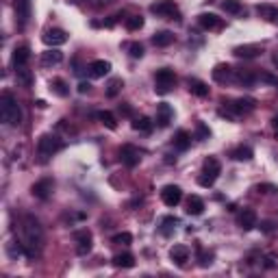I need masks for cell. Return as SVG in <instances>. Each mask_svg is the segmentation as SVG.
Here are the masks:
<instances>
[{"label":"cell","instance_id":"6da1fadb","mask_svg":"<svg viewBox=\"0 0 278 278\" xmlns=\"http://www.w3.org/2000/svg\"><path fill=\"white\" fill-rule=\"evenodd\" d=\"M22 246H24V257L26 259H35L41 250V243H43V231H41V224L35 215L26 213L22 217Z\"/></svg>","mask_w":278,"mask_h":278},{"label":"cell","instance_id":"7a4b0ae2","mask_svg":"<svg viewBox=\"0 0 278 278\" xmlns=\"http://www.w3.org/2000/svg\"><path fill=\"white\" fill-rule=\"evenodd\" d=\"M0 116H2V122L7 126L15 128L22 124V109L18 105V100L13 98V94H9V91H4L0 96Z\"/></svg>","mask_w":278,"mask_h":278},{"label":"cell","instance_id":"3957f363","mask_svg":"<svg viewBox=\"0 0 278 278\" xmlns=\"http://www.w3.org/2000/svg\"><path fill=\"white\" fill-rule=\"evenodd\" d=\"M254 105H257V102H254L252 98H239V100L228 102L224 109H220V116L231 118V119H237V118H241V116H248L250 111H254Z\"/></svg>","mask_w":278,"mask_h":278},{"label":"cell","instance_id":"277c9868","mask_svg":"<svg viewBox=\"0 0 278 278\" xmlns=\"http://www.w3.org/2000/svg\"><path fill=\"white\" fill-rule=\"evenodd\" d=\"M220 174H222V163H220V159H215V157H206L204 165H202V176L198 178L200 187H213Z\"/></svg>","mask_w":278,"mask_h":278},{"label":"cell","instance_id":"5b68a950","mask_svg":"<svg viewBox=\"0 0 278 278\" xmlns=\"http://www.w3.org/2000/svg\"><path fill=\"white\" fill-rule=\"evenodd\" d=\"M174 85H176V74H174V70H170V68L157 70V74H155V91L157 94H161V96L170 94L174 89Z\"/></svg>","mask_w":278,"mask_h":278},{"label":"cell","instance_id":"8992f818","mask_svg":"<svg viewBox=\"0 0 278 278\" xmlns=\"http://www.w3.org/2000/svg\"><path fill=\"white\" fill-rule=\"evenodd\" d=\"M61 148H63V141L59 139L57 135H52V133L41 135L40 141H37V152H40L41 159H48V157L57 155Z\"/></svg>","mask_w":278,"mask_h":278},{"label":"cell","instance_id":"52a82bcc","mask_svg":"<svg viewBox=\"0 0 278 278\" xmlns=\"http://www.w3.org/2000/svg\"><path fill=\"white\" fill-rule=\"evenodd\" d=\"M150 11L157 18H167V20H181V9L174 0H157L150 4Z\"/></svg>","mask_w":278,"mask_h":278},{"label":"cell","instance_id":"ba28073f","mask_svg":"<svg viewBox=\"0 0 278 278\" xmlns=\"http://www.w3.org/2000/svg\"><path fill=\"white\" fill-rule=\"evenodd\" d=\"M74 241H76V254L85 257V254L91 252L94 239H91V233H89V231H76V233H74Z\"/></svg>","mask_w":278,"mask_h":278},{"label":"cell","instance_id":"9c48e42d","mask_svg":"<svg viewBox=\"0 0 278 278\" xmlns=\"http://www.w3.org/2000/svg\"><path fill=\"white\" fill-rule=\"evenodd\" d=\"M41 41L46 43L48 48H59V46H63V43L68 41V33L61 31V29H50V31H46L41 35Z\"/></svg>","mask_w":278,"mask_h":278},{"label":"cell","instance_id":"30bf717a","mask_svg":"<svg viewBox=\"0 0 278 278\" xmlns=\"http://www.w3.org/2000/svg\"><path fill=\"white\" fill-rule=\"evenodd\" d=\"M161 200L165 206H176L183 200L181 187H178V185H165V187L161 189Z\"/></svg>","mask_w":278,"mask_h":278},{"label":"cell","instance_id":"8fae6325","mask_svg":"<svg viewBox=\"0 0 278 278\" xmlns=\"http://www.w3.org/2000/svg\"><path fill=\"white\" fill-rule=\"evenodd\" d=\"M119 159H122V163L126 167H135V165H139V161H141V150L126 144V146H122V150H119Z\"/></svg>","mask_w":278,"mask_h":278},{"label":"cell","instance_id":"7c38bea8","mask_svg":"<svg viewBox=\"0 0 278 278\" xmlns=\"http://www.w3.org/2000/svg\"><path fill=\"white\" fill-rule=\"evenodd\" d=\"M52 189H54L52 178H41V181H37L31 187V194L35 196V198H40V200H48L50 198V194H52Z\"/></svg>","mask_w":278,"mask_h":278},{"label":"cell","instance_id":"4fadbf2b","mask_svg":"<svg viewBox=\"0 0 278 278\" xmlns=\"http://www.w3.org/2000/svg\"><path fill=\"white\" fill-rule=\"evenodd\" d=\"M257 222H259V217H257V211L254 209H243L241 213L237 215V224L241 231H252V228L257 226Z\"/></svg>","mask_w":278,"mask_h":278},{"label":"cell","instance_id":"5bb4252c","mask_svg":"<svg viewBox=\"0 0 278 278\" xmlns=\"http://www.w3.org/2000/svg\"><path fill=\"white\" fill-rule=\"evenodd\" d=\"M31 59V48L26 46V43H22V46H15L13 48V54H11V63L15 65V70L18 68H24L26 63H29Z\"/></svg>","mask_w":278,"mask_h":278},{"label":"cell","instance_id":"9a60e30c","mask_svg":"<svg viewBox=\"0 0 278 278\" xmlns=\"http://www.w3.org/2000/svg\"><path fill=\"white\" fill-rule=\"evenodd\" d=\"M174 119V109L167 105V102H161L159 107H157V126H161V128H165V126H170V122Z\"/></svg>","mask_w":278,"mask_h":278},{"label":"cell","instance_id":"2e32d148","mask_svg":"<svg viewBox=\"0 0 278 278\" xmlns=\"http://www.w3.org/2000/svg\"><path fill=\"white\" fill-rule=\"evenodd\" d=\"M87 72H89L91 79H102V76H107L111 72V63L105 61V59H96V61H91L87 65Z\"/></svg>","mask_w":278,"mask_h":278},{"label":"cell","instance_id":"e0dca14e","mask_svg":"<svg viewBox=\"0 0 278 278\" xmlns=\"http://www.w3.org/2000/svg\"><path fill=\"white\" fill-rule=\"evenodd\" d=\"M15 18L20 26H26L31 18V0H15Z\"/></svg>","mask_w":278,"mask_h":278},{"label":"cell","instance_id":"ac0fdd59","mask_svg":"<svg viewBox=\"0 0 278 278\" xmlns=\"http://www.w3.org/2000/svg\"><path fill=\"white\" fill-rule=\"evenodd\" d=\"M233 54H235L237 59H254L261 54V46H257V43H246V46H237L235 50H233Z\"/></svg>","mask_w":278,"mask_h":278},{"label":"cell","instance_id":"d6986e66","mask_svg":"<svg viewBox=\"0 0 278 278\" xmlns=\"http://www.w3.org/2000/svg\"><path fill=\"white\" fill-rule=\"evenodd\" d=\"M198 24L202 26L204 31H215V29H222V20L217 18L215 13H200V15H198Z\"/></svg>","mask_w":278,"mask_h":278},{"label":"cell","instance_id":"ffe728a7","mask_svg":"<svg viewBox=\"0 0 278 278\" xmlns=\"http://www.w3.org/2000/svg\"><path fill=\"white\" fill-rule=\"evenodd\" d=\"M170 259L176 265H185L189 261V248L187 246H181V243H178V246H174L170 250Z\"/></svg>","mask_w":278,"mask_h":278},{"label":"cell","instance_id":"44dd1931","mask_svg":"<svg viewBox=\"0 0 278 278\" xmlns=\"http://www.w3.org/2000/svg\"><path fill=\"white\" fill-rule=\"evenodd\" d=\"M231 76H233V68L228 63H217L213 68V80L215 83H226Z\"/></svg>","mask_w":278,"mask_h":278},{"label":"cell","instance_id":"7402d4cb","mask_svg":"<svg viewBox=\"0 0 278 278\" xmlns=\"http://www.w3.org/2000/svg\"><path fill=\"white\" fill-rule=\"evenodd\" d=\"M152 43L157 48H165V46H172L174 43V33L172 31H159L152 35Z\"/></svg>","mask_w":278,"mask_h":278},{"label":"cell","instance_id":"603a6c76","mask_svg":"<svg viewBox=\"0 0 278 278\" xmlns=\"http://www.w3.org/2000/svg\"><path fill=\"white\" fill-rule=\"evenodd\" d=\"M187 87H189V91H192L194 96H198V98H206V96H209V85L202 83V80H198V79H189Z\"/></svg>","mask_w":278,"mask_h":278},{"label":"cell","instance_id":"cb8c5ba5","mask_svg":"<svg viewBox=\"0 0 278 278\" xmlns=\"http://www.w3.org/2000/svg\"><path fill=\"white\" fill-rule=\"evenodd\" d=\"M189 146H192V135H189L187 130H178V133L174 135V148L185 152Z\"/></svg>","mask_w":278,"mask_h":278},{"label":"cell","instance_id":"d4e9b609","mask_svg":"<svg viewBox=\"0 0 278 278\" xmlns=\"http://www.w3.org/2000/svg\"><path fill=\"white\" fill-rule=\"evenodd\" d=\"M63 61V52H59L57 48H50L41 54V65H59Z\"/></svg>","mask_w":278,"mask_h":278},{"label":"cell","instance_id":"484cf974","mask_svg":"<svg viewBox=\"0 0 278 278\" xmlns=\"http://www.w3.org/2000/svg\"><path fill=\"white\" fill-rule=\"evenodd\" d=\"M113 265H116V268H122V270H130L135 265V257L130 252L116 254V257H113Z\"/></svg>","mask_w":278,"mask_h":278},{"label":"cell","instance_id":"4316f807","mask_svg":"<svg viewBox=\"0 0 278 278\" xmlns=\"http://www.w3.org/2000/svg\"><path fill=\"white\" fill-rule=\"evenodd\" d=\"M204 211V200L200 196H189L187 200V213L189 215H200Z\"/></svg>","mask_w":278,"mask_h":278},{"label":"cell","instance_id":"83f0119b","mask_svg":"<svg viewBox=\"0 0 278 278\" xmlns=\"http://www.w3.org/2000/svg\"><path fill=\"white\" fill-rule=\"evenodd\" d=\"M257 13H259L263 20H268V22L278 20V9L274 7V4H259V7H257Z\"/></svg>","mask_w":278,"mask_h":278},{"label":"cell","instance_id":"f1b7e54d","mask_svg":"<svg viewBox=\"0 0 278 278\" xmlns=\"http://www.w3.org/2000/svg\"><path fill=\"white\" fill-rule=\"evenodd\" d=\"M96 118L100 119V122L105 124V126H107L109 130H116V128H118V119H116V116H113L111 111H98V113H96Z\"/></svg>","mask_w":278,"mask_h":278},{"label":"cell","instance_id":"f546056e","mask_svg":"<svg viewBox=\"0 0 278 278\" xmlns=\"http://www.w3.org/2000/svg\"><path fill=\"white\" fill-rule=\"evenodd\" d=\"M133 128L139 130V133H150V130H152V119L146 118V116L133 118Z\"/></svg>","mask_w":278,"mask_h":278},{"label":"cell","instance_id":"4dcf8cb0","mask_svg":"<svg viewBox=\"0 0 278 278\" xmlns=\"http://www.w3.org/2000/svg\"><path fill=\"white\" fill-rule=\"evenodd\" d=\"M50 89H52L57 96H61V98H65V96L70 94V87H68V83H65L63 79H52V80H50Z\"/></svg>","mask_w":278,"mask_h":278},{"label":"cell","instance_id":"1f68e13d","mask_svg":"<svg viewBox=\"0 0 278 278\" xmlns=\"http://www.w3.org/2000/svg\"><path fill=\"white\" fill-rule=\"evenodd\" d=\"M231 157L235 161H250L252 159V148H248V146H239V148H235L231 152Z\"/></svg>","mask_w":278,"mask_h":278},{"label":"cell","instance_id":"d6a6232c","mask_svg":"<svg viewBox=\"0 0 278 278\" xmlns=\"http://www.w3.org/2000/svg\"><path fill=\"white\" fill-rule=\"evenodd\" d=\"M222 9L233 15L241 13V0H222Z\"/></svg>","mask_w":278,"mask_h":278},{"label":"cell","instance_id":"836d02e7","mask_svg":"<svg viewBox=\"0 0 278 278\" xmlns=\"http://www.w3.org/2000/svg\"><path fill=\"white\" fill-rule=\"evenodd\" d=\"M7 254L11 259H18L24 254V246H22V241H9L7 243Z\"/></svg>","mask_w":278,"mask_h":278},{"label":"cell","instance_id":"e575fe53","mask_svg":"<svg viewBox=\"0 0 278 278\" xmlns=\"http://www.w3.org/2000/svg\"><path fill=\"white\" fill-rule=\"evenodd\" d=\"M124 87V83H122V79H111L109 80V85H107V96L109 98H116L118 94H119V89Z\"/></svg>","mask_w":278,"mask_h":278},{"label":"cell","instance_id":"d590c367","mask_svg":"<svg viewBox=\"0 0 278 278\" xmlns=\"http://www.w3.org/2000/svg\"><path fill=\"white\" fill-rule=\"evenodd\" d=\"M176 224H178L176 217H172V215L163 217V222H161V233H163V235H170L174 228H176Z\"/></svg>","mask_w":278,"mask_h":278},{"label":"cell","instance_id":"8d00e7d4","mask_svg":"<svg viewBox=\"0 0 278 278\" xmlns=\"http://www.w3.org/2000/svg\"><path fill=\"white\" fill-rule=\"evenodd\" d=\"M15 72H18V83H22L24 87H31V83H33V74L29 72V70L18 68V70H15Z\"/></svg>","mask_w":278,"mask_h":278},{"label":"cell","instance_id":"74e56055","mask_svg":"<svg viewBox=\"0 0 278 278\" xmlns=\"http://www.w3.org/2000/svg\"><path fill=\"white\" fill-rule=\"evenodd\" d=\"M111 241L118 246H128V243H133V235L130 233H118V235H113Z\"/></svg>","mask_w":278,"mask_h":278},{"label":"cell","instance_id":"f35d334b","mask_svg":"<svg viewBox=\"0 0 278 278\" xmlns=\"http://www.w3.org/2000/svg\"><path fill=\"white\" fill-rule=\"evenodd\" d=\"M209 137H211L209 126H204L202 122L196 124V139H198V141H204V139H209Z\"/></svg>","mask_w":278,"mask_h":278},{"label":"cell","instance_id":"ab89813d","mask_svg":"<svg viewBox=\"0 0 278 278\" xmlns=\"http://www.w3.org/2000/svg\"><path fill=\"white\" fill-rule=\"evenodd\" d=\"M141 26H144V18H141V15H130V18L126 20V29L128 31H139Z\"/></svg>","mask_w":278,"mask_h":278},{"label":"cell","instance_id":"60d3db41","mask_svg":"<svg viewBox=\"0 0 278 278\" xmlns=\"http://www.w3.org/2000/svg\"><path fill=\"white\" fill-rule=\"evenodd\" d=\"M128 54H130L133 59H141V57H144V46H141V43H137V41L128 43Z\"/></svg>","mask_w":278,"mask_h":278},{"label":"cell","instance_id":"b9f144b4","mask_svg":"<svg viewBox=\"0 0 278 278\" xmlns=\"http://www.w3.org/2000/svg\"><path fill=\"white\" fill-rule=\"evenodd\" d=\"M198 257H200V265H202V268H206V265L213 263V254H211V252H204V250L200 248V246H198Z\"/></svg>","mask_w":278,"mask_h":278},{"label":"cell","instance_id":"7bdbcfd3","mask_svg":"<svg viewBox=\"0 0 278 278\" xmlns=\"http://www.w3.org/2000/svg\"><path fill=\"white\" fill-rule=\"evenodd\" d=\"M257 192L259 194H278V187L270 183H261V185H257Z\"/></svg>","mask_w":278,"mask_h":278},{"label":"cell","instance_id":"ee69618b","mask_svg":"<svg viewBox=\"0 0 278 278\" xmlns=\"http://www.w3.org/2000/svg\"><path fill=\"white\" fill-rule=\"evenodd\" d=\"M237 80H239L241 85H252V83H254V76L250 74V72H239V74H237Z\"/></svg>","mask_w":278,"mask_h":278},{"label":"cell","instance_id":"f6af8a7d","mask_svg":"<svg viewBox=\"0 0 278 278\" xmlns=\"http://www.w3.org/2000/svg\"><path fill=\"white\" fill-rule=\"evenodd\" d=\"M119 113H122L124 118H133V109H130V105H126V102L119 105Z\"/></svg>","mask_w":278,"mask_h":278},{"label":"cell","instance_id":"bcb514c9","mask_svg":"<svg viewBox=\"0 0 278 278\" xmlns=\"http://www.w3.org/2000/svg\"><path fill=\"white\" fill-rule=\"evenodd\" d=\"M261 231L263 233H274V222H270V220L261 222Z\"/></svg>","mask_w":278,"mask_h":278},{"label":"cell","instance_id":"7dc6e473","mask_svg":"<svg viewBox=\"0 0 278 278\" xmlns=\"http://www.w3.org/2000/svg\"><path fill=\"white\" fill-rule=\"evenodd\" d=\"M263 261H265V263H263V268H265V270H272V268L276 265V263H274V257H272V254H268V257H265Z\"/></svg>","mask_w":278,"mask_h":278},{"label":"cell","instance_id":"c3c4849f","mask_svg":"<svg viewBox=\"0 0 278 278\" xmlns=\"http://www.w3.org/2000/svg\"><path fill=\"white\" fill-rule=\"evenodd\" d=\"M89 89H91L89 83H85V80H83V83H79V94H87Z\"/></svg>","mask_w":278,"mask_h":278},{"label":"cell","instance_id":"681fc988","mask_svg":"<svg viewBox=\"0 0 278 278\" xmlns=\"http://www.w3.org/2000/svg\"><path fill=\"white\" fill-rule=\"evenodd\" d=\"M261 79H263V80H268V83H278V80H276L272 74H261Z\"/></svg>","mask_w":278,"mask_h":278},{"label":"cell","instance_id":"f907efd6","mask_svg":"<svg viewBox=\"0 0 278 278\" xmlns=\"http://www.w3.org/2000/svg\"><path fill=\"white\" fill-rule=\"evenodd\" d=\"M272 124H274V135H276V139H278V116L272 119Z\"/></svg>","mask_w":278,"mask_h":278},{"label":"cell","instance_id":"816d5d0a","mask_svg":"<svg viewBox=\"0 0 278 278\" xmlns=\"http://www.w3.org/2000/svg\"><path fill=\"white\" fill-rule=\"evenodd\" d=\"M94 4H107V2H111V0H91Z\"/></svg>","mask_w":278,"mask_h":278},{"label":"cell","instance_id":"f5cc1de1","mask_svg":"<svg viewBox=\"0 0 278 278\" xmlns=\"http://www.w3.org/2000/svg\"><path fill=\"white\" fill-rule=\"evenodd\" d=\"M35 105H37V109H43V107H46V102H43V100H37Z\"/></svg>","mask_w":278,"mask_h":278},{"label":"cell","instance_id":"db71d44e","mask_svg":"<svg viewBox=\"0 0 278 278\" xmlns=\"http://www.w3.org/2000/svg\"><path fill=\"white\" fill-rule=\"evenodd\" d=\"M272 63H274L276 68H278V54H274V57H272Z\"/></svg>","mask_w":278,"mask_h":278}]
</instances>
